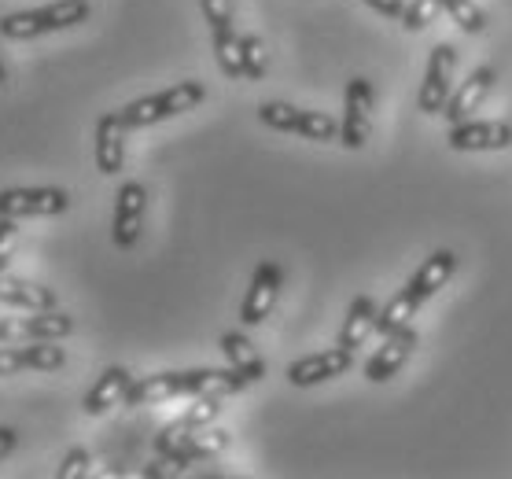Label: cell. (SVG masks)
Masks as SVG:
<instances>
[{"mask_svg":"<svg viewBox=\"0 0 512 479\" xmlns=\"http://www.w3.org/2000/svg\"><path fill=\"white\" fill-rule=\"evenodd\" d=\"M70 207L63 188H4L0 192V218H52Z\"/></svg>","mask_w":512,"mask_h":479,"instance_id":"cell-3","label":"cell"},{"mask_svg":"<svg viewBox=\"0 0 512 479\" xmlns=\"http://www.w3.org/2000/svg\"><path fill=\"white\" fill-rule=\"evenodd\" d=\"M144 211H148V192L140 181H126L115 196V218H111V236L122 251L140 240V229H144Z\"/></svg>","mask_w":512,"mask_h":479,"instance_id":"cell-6","label":"cell"},{"mask_svg":"<svg viewBox=\"0 0 512 479\" xmlns=\"http://www.w3.org/2000/svg\"><path fill=\"white\" fill-rule=\"evenodd\" d=\"M376 317H380V310H376L373 299H369V295H358L347 310V321H343V332H339V347H347V351L365 347V339L376 332Z\"/></svg>","mask_w":512,"mask_h":479,"instance_id":"cell-17","label":"cell"},{"mask_svg":"<svg viewBox=\"0 0 512 479\" xmlns=\"http://www.w3.org/2000/svg\"><path fill=\"white\" fill-rule=\"evenodd\" d=\"M280 281H284V273H280L277 262H258L255 277H251V288H247V295H244V306H240V321H244V325H262V321L273 314L277 295H280Z\"/></svg>","mask_w":512,"mask_h":479,"instance_id":"cell-7","label":"cell"},{"mask_svg":"<svg viewBox=\"0 0 512 479\" xmlns=\"http://www.w3.org/2000/svg\"><path fill=\"white\" fill-rule=\"evenodd\" d=\"M269 71V56H266V45H262V37L247 34L244 37V78L247 82H262Z\"/></svg>","mask_w":512,"mask_h":479,"instance_id":"cell-28","label":"cell"},{"mask_svg":"<svg viewBox=\"0 0 512 479\" xmlns=\"http://www.w3.org/2000/svg\"><path fill=\"white\" fill-rule=\"evenodd\" d=\"M420 310V299L413 295V288H402L398 295H391V303L380 310V317H376V332L380 336H391V332H398V328H406L413 317H417Z\"/></svg>","mask_w":512,"mask_h":479,"instance_id":"cell-20","label":"cell"},{"mask_svg":"<svg viewBox=\"0 0 512 479\" xmlns=\"http://www.w3.org/2000/svg\"><path fill=\"white\" fill-rule=\"evenodd\" d=\"M74 332V317L59 310H30V317H0V343L19 339H63Z\"/></svg>","mask_w":512,"mask_h":479,"instance_id":"cell-5","label":"cell"},{"mask_svg":"<svg viewBox=\"0 0 512 479\" xmlns=\"http://www.w3.org/2000/svg\"><path fill=\"white\" fill-rule=\"evenodd\" d=\"M185 384H188V395H236V391H244V387H251V380H247L240 369H192V373H185Z\"/></svg>","mask_w":512,"mask_h":479,"instance_id":"cell-16","label":"cell"},{"mask_svg":"<svg viewBox=\"0 0 512 479\" xmlns=\"http://www.w3.org/2000/svg\"><path fill=\"white\" fill-rule=\"evenodd\" d=\"M214 56L229 78H244V37L236 30H214Z\"/></svg>","mask_w":512,"mask_h":479,"instance_id":"cell-21","label":"cell"},{"mask_svg":"<svg viewBox=\"0 0 512 479\" xmlns=\"http://www.w3.org/2000/svg\"><path fill=\"white\" fill-rule=\"evenodd\" d=\"M490 89H494V71L490 67H479V71H472L461 82V89L457 93H450V100H446L443 115L450 126H461V122H468V118L476 115L479 104L490 96Z\"/></svg>","mask_w":512,"mask_h":479,"instance_id":"cell-11","label":"cell"},{"mask_svg":"<svg viewBox=\"0 0 512 479\" xmlns=\"http://www.w3.org/2000/svg\"><path fill=\"white\" fill-rule=\"evenodd\" d=\"M133 387V376L122 369V365H111V369H104V376L93 384V391L85 395L82 409L89 413V417H100V413H107L111 406H118V402H126V391Z\"/></svg>","mask_w":512,"mask_h":479,"instance_id":"cell-14","label":"cell"},{"mask_svg":"<svg viewBox=\"0 0 512 479\" xmlns=\"http://www.w3.org/2000/svg\"><path fill=\"white\" fill-rule=\"evenodd\" d=\"M417 328L406 325L398 328V332H391V336H384V347L369 358V365H365V380H373V384H387L391 376H398V369L409 362V354L417 351Z\"/></svg>","mask_w":512,"mask_h":479,"instance_id":"cell-9","label":"cell"},{"mask_svg":"<svg viewBox=\"0 0 512 479\" xmlns=\"http://www.w3.org/2000/svg\"><path fill=\"white\" fill-rule=\"evenodd\" d=\"M15 240H19V225H15V218H0V269H8V262H12Z\"/></svg>","mask_w":512,"mask_h":479,"instance_id":"cell-32","label":"cell"},{"mask_svg":"<svg viewBox=\"0 0 512 479\" xmlns=\"http://www.w3.org/2000/svg\"><path fill=\"white\" fill-rule=\"evenodd\" d=\"M450 148L454 152H501L512 144V126L509 122H461L450 126Z\"/></svg>","mask_w":512,"mask_h":479,"instance_id":"cell-10","label":"cell"},{"mask_svg":"<svg viewBox=\"0 0 512 479\" xmlns=\"http://www.w3.org/2000/svg\"><path fill=\"white\" fill-rule=\"evenodd\" d=\"M457 67V48L454 45H435L428 59V74L420 82L417 107L424 115H443L446 100H450V82H454Z\"/></svg>","mask_w":512,"mask_h":479,"instance_id":"cell-4","label":"cell"},{"mask_svg":"<svg viewBox=\"0 0 512 479\" xmlns=\"http://www.w3.org/2000/svg\"><path fill=\"white\" fill-rule=\"evenodd\" d=\"M23 358H26V369H63L67 362V354L63 347H56V339H30V347H23Z\"/></svg>","mask_w":512,"mask_h":479,"instance_id":"cell-24","label":"cell"},{"mask_svg":"<svg viewBox=\"0 0 512 479\" xmlns=\"http://www.w3.org/2000/svg\"><path fill=\"white\" fill-rule=\"evenodd\" d=\"M0 303L23 306V310H56V295L41 288V284H30L23 277H12V273L0 269Z\"/></svg>","mask_w":512,"mask_h":479,"instance_id":"cell-18","label":"cell"},{"mask_svg":"<svg viewBox=\"0 0 512 479\" xmlns=\"http://www.w3.org/2000/svg\"><path fill=\"white\" fill-rule=\"evenodd\" d=\"M0 34L8 37V41H30V37H41V34H48V30H45L41 12H15L0 19Z\"/></svg>","mask_w":512,"mask_h":479,"instance_id":"cell-25","label":"cell"},{"mask_svg":"<svg viewBox=\"0 0 512 479\" xmlns=\"http://www.w3.org/2000/svg\"><path fill=\"white\" fill-rule=\"evenodd\" d=\"M19 369H26L23 347H0V376H12Z\"/></svg>","mask_w":512,"mask_h":479,"instance_id":"cell-33","label":"cell"},{"mask_svg":"<svg viewBox=\"0 0 512 479\" xmlns=\"http://www.w3.org/2000/svg\"><path fill=\"white\" fill-rule=\"evenodd\" d=\"M454 273H457V255L443 247V251H435L431 258H424V262H420V269L413 273L409 288H413V295H417L420 303H428L439 288H446V281H450Z\"/></svg>","mask_w":512,"mask_h":479,"instance_id":"cell-15","label":"cell"},{"mask_svg":"<svg viewBox=\"0 0 512 479\" xmlns=\"http://www.w3.org/2000/svg\"><path fill=\"white\" fill-rule=\"evenodd\" d=\"M15 450V428H0V461Z\"/></svg>","mask_w":512,"mask_h":479,"instance_id":"cell-35","label":"cell"},{"mask_svg":"<svg viewBox=\"0 0 512 479\" xmlns=\"http://www.w3.org/2000/svg\"><path fill=\"white\" fill-rule=\"evenodd\" d=\"M203 96H207V85L203 82H177V85H170V89H163V93L133 100V104L122 107L118 115H122L126 129L155 126V122H163V118H174V115L192 111L196 104H203Z\"/></svg>","mask_w":512,"mask_h":479,"instance_id":"cell-1","label":"cell"},{"mask_svg":"<svg viewBox=\"0 0 512 479\" xmlns=\"http://www.w3.org/2000/svg\"><path fill=\"white\" fill-rule=\"evenodd\" d=\"M8 85V71H4V63H0V89Z\"/></svg>","mask_w":512,"mask_h":479,"instance_id":"cell-36","label":"cell"},{"mask_svg":"<svg viewBox=\"0 0 512 479\" xmlns=\"http://www.w3.org/2000/svg\"><path fill=\"white\" fill-rule=\"evenodd\" d=\"M373 111H376L373 82L350 78L347 93H343V133H339V141L347 144L350 152H358V148L369 144V133H373Z\"/></svg>","mask_w":512,"mask_h":479,"instance_id":"cell-2","label":"cell"},{"mask_svg":"<svg viewBox=\"0 0 512 479\" xmlns=\"http://www.w3.org/2000/svg\"><path fill=\"white\" fill-rule=\"evenodd\" d=\"M89 0H56V4H48L41 8V19H45V30H70V26H78L89 19Z\"/></svg>","mask_w":512,"mask_h":479,"instance_id":"cell-22","label":"cell"},{"mask_svg":"<svg viewBox=\"0 0 512 479\" xmlns=\"http://www.w3.org/2000/svg\"><path fill=\"white\" fill-rule=\"evenodd\" d=\"M299 137L306 141H339V133H343V122H336L332 115L325 111H303L299 115V126H295Z\"/></svg>","mask_w":512,"mask_h":479,"instance_id":"cell-23","label":"cell"},{"mask_svg":"<svg viewBox=\"0 0 512 479\" xmlns=\"http://www.w3.org/2000/svg\"><path fill=\"white\" fill-rule=\"evenodd\" d=\"M177 395H188L185 373L144 376V380H133V387L126 391V406H159Z\"/></svg>","mask_w":512,"mask_h":479,"instance_id":"cell-13","label":"cell"},{"mask_svg":"<svg viewBox=\"0 0 512 479\" xmlns=\"http://www.w3.org/2000/svg\"><path fill=\"white\" fill-rule=\"evenodd\" d=\"M443 12V0H413V4H406V30L409 34H420L424 26L435 23V15Z\"/></svg>","mask_w":512,"mask_h":479,"instance_id":"cell-29","label":"cell"},{"mask_svg":"<svg viewBox=\"0 0 512 479\" xmlns=\"http://www.w3.org/2000/svg\"><path fill=\"white\" fill-rule=\"evenodd\" d=\"M443 12H450V19H454L465 34H483V30H487V15L479 12L476 0H443Z\"/></svg>","mask_w":512,"mask_h":479,"instance_id":"cell-26","label":"cell"},{"mask_svg":"<svg viewBox=\"0 0 512 479\" xmlns=\"http://www.w3.org/2000/svg\"><path fill=\"white\" fill-rule=\"evenodd\" d=\"M222 351H225V358H229V365H233V369H240V373H244L251 384H258V380L266 376V362L258 358L255 343H251L244 332H225V336H222Z\"/></svg>","mask_w":512,"mask_h":479,"instance_id":"cell-19","label":"cell"},{"mask_svg":"<svg viewBox=\"0 0 512 479\" xmlns=\"http://www.w3.org/2000/svg\"><path fill=\"white\" fill-rule=\"evenodd\" d=\"M361 4H369L373 12L391 15V19H398V15H406V0H361Z\"/></svg>","mask_w":512,"mask_h":479,"instance_id":"cell-34","label":"cell"},{"mask_svg":"<svg viewBox=\"0 0 512 479\" xmlns=\"http://www.w3.org/2000/svg\"><path fill=\"white\" fill-rule=\"evenodd\" d=\"M350 365H354V351H347V347H332V351H317V354L299 358V362H291L288 380L295 387H314V384H325V380L343 376Z\"/></svg>","mask_w":512,"mask_h":479,"instance_id":"cell-8","label":"cell"},{"mask_svg":"<svg viewBox=\"0 0 512 479\" xmlns=\"http://www.w3.org/2000/svg\"><path fill=\"white\" fill-rule=\"evenodd\" d=\"M210 30H233V4L229 0H199Z\"/></svg>","mask_w":512,"mask_h":479,"instance_id":"cell-31","label":"cell"},{"mask_svg":"<svg viewBox=\"0 0 512 479\" xmlns=\"http://www.w3.org/2000/svg\"><path fill=\"white\" fill-rule=\"evenodd\" d=\"M89 465H93V457H89V450H82V446H74L67 457H63V465L56 468L59 479H85L89 476Z\"/></svg>","mask_w":512,"mask_h":479,"instance_id":"cell-30","label":"cell"},{"mask_svg":"<svg viewBox=\"0 0 512 479\" xmlns=\"http://www.w3.org/2000/svg\"><path fill=\"white\" fill-rule=\"evenodd\" d=\"M126 163V122L118 111H107L96 122V170L100 174H118Z\"/></svg>","mask_w":512,"mask_h":479,"instance_id":"cell-12","label":"cell"},{"mask_svg":"<svg viewBox=\"0 0 512 479\" xmlns=\"http://www.w3.org/2000/svg\"><path fill=\"white\" fill-rule=\"evenodd\" d=\"M299 107L291 104H280V100H269V104L258 107V118L266 122L269 129H277V133H295V126H299Z\"/></svg>","mask_w":512,"mask_h":479,"instance_id":"cell-27","label":"cell"}]
</instances>
